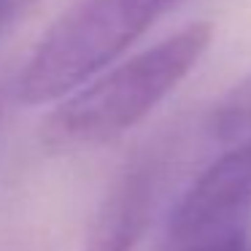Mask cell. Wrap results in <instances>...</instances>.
<instances>
[{
    "label": "cell",
    "mask_w": 251,
    "mask_h": 251,
    "mask_svg": "<svg viewBox=\"0 0 251 251\" xmlns=\"http://www.w3.org/2000/svg\"><path fill=\"white\" fill-rule=\"evenodd\" d=\"M240 149H243V154H246V159H249V165H251V141H243V143H238Z\"/></svg>",
    "instance_id": "6"
},
{
    "label": "cell",
    "mask_w": 251,
    "mask_h": 251,
    "mask_svg": "<svg viewBox=\"0 0 251 251\" xmlns=\"http://www.w3.org/2000/svg\"><path fill=\"white\" fill-rule=\"evenodd\" d=\"M251 125V78L243 81L229 98L219 105L216 116H213V127H216L219 138H235Z\"/></svg>",
    "instance_id": "4"
},
{
    "label": "cell",
    "mask_w": 251,
    "mask_h": 251,
    "mask_svg": "<svg viewBox=\"0 0 251 251\" xmlns=\"http://www.w3.org/2000/svg\"><path fill=\"white\" fill-rule=\"evenodd\" d=\"M35 0H0V33L19 17L27 6H33Z\"/></svg>",
    "instance_id": "5"
},
{
    "label": "cell",
    "mask_w": 251,
    "mask_h": 251,
    "mask_svg": "<svg viewBox=\"0 0 251 251\" xmlns=\"http://www.w3.org/2000/svg\"><path fill=\"white\" fill-rule=\"evenodd\" d=\"M211 22H195L92 78L60 100L46 122L54 149H89L132 130L197 65L211 44Z\"/></svg>",
    "instance_id": "1"
},
{
    "label": "cell",
    "mask_w": 251,
    "mask_h": 251,
    "mask_svg": "<svg viewBox=\"0 0 251 251\" xmlns=\"http://www.w3.org/2000/svg\"><path fill=\"white\" fill-rule=\"evenodd\" d=\"M178 0H78L49 27L22 65L11 95L19 105L65 100L103 73Z\"/></svg>",
    "instance_id": "2"
},
{
    "label": "cell",
    "mask_w": 251,
    "mask_h": 251,
    "mask_svg": "<svg viewBox=\"0 0 251 251\" xmlns=\"http://www.w3.org/2000/svg\"><path fill=\"white\" fill-rule=\"evenodd\" d=\"M157 184L159 173L154 157L127 165L95 216L87 251H132L151 219Z\"/></svg>",
    "instance_id": "3"
}]
</instances>
